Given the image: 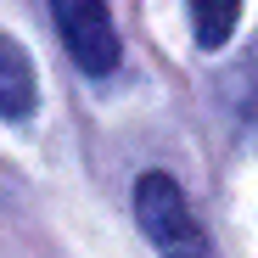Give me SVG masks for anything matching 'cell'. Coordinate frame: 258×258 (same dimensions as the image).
Returning <instances> with one entry per match:
<instances>
[{
  "instance_id": "6da1fadb",
  "label": "cell",
  "mask_w": 258,
  "mask_h": 258,
  "mask_svg": "<svg viewBox=\"0 0 258 258\" xmlns=\"http://www.w3.org/2000/svg\"><path fill=\"white\" fill-rule=\"evenodd\" d=\"M135 219H141L146 241L163 258H208V236L197 225L185 191L168 180V174H141L135 180Z\"/></svg>"
},
{
  "instance_id": "3957f363",
  "label": "cell",
  "mask_w": 258,
  "mask_h": 258,
  "mask_svg": "<svg viewBox=\"0 0 258 258\" xmlns=\"http://www.w3.org/2000/svg\"><path fill=\"white\" fill-rule=\"evenodd\" d=\"M34 101H39V90H34V62H28V51L17 45V39L0 34V118H28Z\"/></svg>"
},
{
  "instance_id": "7a4b0ae2",
  "label": "cell",
  "mask_w": 258,
  "mask_h": 258,
  "mask_svg": "<svg viewBox=\"0 0 258 258\" xmlns=\"http://www.w3.org/2000/svg\"><path fill=\"white\" fill-rule=\"evenodd\" d=\"M51 17H56V34H62L68 56L90 79H107L118 68L123 45H118V28H112L107 0H51Z\"/></svg>"
},
{
  "instance_id": "277c9868",
  "label": "cell",
  "mask_w": 258,
  "mask_h": 258,
  "mask_svg": "<svg viewBox=\"0 0 258 258\" xmlns=\"http://www.w3.org/2000/svg\"><path fill=\"white\" fill-rule=\"evenodd\" d=\"M236 17H241V0H191V34L202 51H219L225 39L236 34Z\"/></svg>"
}]
</instances>
